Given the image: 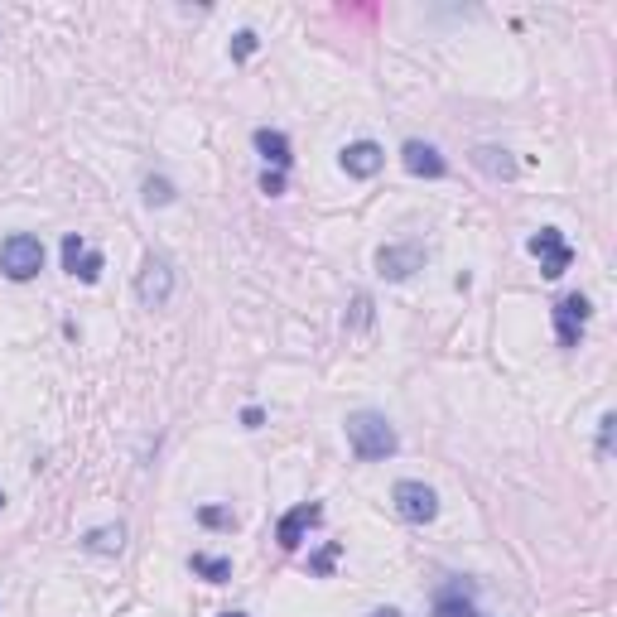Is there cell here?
<instances>
[{"label": "cell", "instance_id": "6da1fadb", "mask_svg": "<svg viewBox=\"0 0 617 617\" xmlns=\"http://www.w3.org/2000/svg\"><path fill=\"white\" fill-rule=\"evenodd\" d=\"M348 444L362 463H381V458H391L396 449H401V434H396V425H391L386 415H376V410H352L348 415Z\"/></svg>", "mask_w": 617, "mask_h": 617}, {"label": "cell", "instance_id": "7a4b0ae2", "mask_svg": "<svg viewBox=\"0 0 617 617\" xmlns=\"http://www.w3.org/2000/svg\"><path fill=\"white\" fill-rule=\"evenodd\" d=\"M0 270H5V280H15V285L34 280V275L44 270V242H39L34 232H10V237L0 242Z\"/></svg>", "mask_w": 617, "mask_h": 617}, {"label": "cell", "instance_id": "3957f363", "mask_svg": "<svg viewBox=\"0 0 617 617\" xmlns=\"http://www.w3.org/2000/svg\"><path fill=\"white\" fill-rule=\"evenodd\" d=\"M391 507H396V516L401 521H410V526H425V521H434L439 516V492L425 483H415V478H401V483L391 487Z\"/></svg>", "mask_w": 617, "mask_h": 617}, {"label": "cell", "instance_id": "277c9868", "mask_svg": "<svg viewBox=\"0 0 617 617\" xmlns=\"http://www.w3.org/2000/svg\"><path fill=\"white\" fill-rule=\"evenodd\" d=\"M169 295H174V266L150 251V256L140 261V275H135V299H140L145 309H164Z\"/></svg>", "mask_w": 617, "mask_h": 617}, {"label": "cell", "instance_id": "5b68a950", "mask_svg": "<svg viewBox=\"0 0 617 617\" xmlns=\"http://www.w3.org/2000/svg\"><path fill=\"white\" fill-rule=\"evenodd\" d=\"M526 246H531V256H540V275L545 280H560L564 270H569V261H574V246L560 237V227H540Z\"/></svg>", "mask_w": 617, "mask_h": 617}, {"label": "cell", "instance_id": "8992f818", "mask_svg": "<svg viewBox=\"0 0 617 617\" xmlns=\"http://www.w3.org/2000/svg\"><path fill=\"white\" fill-rule=\"evenodd\" d=\"M420 266H425V246L420 242H396V246H381V251H376V275H381V280H396V285H401V280H410Z\"/></svg>", "mask_w": 617, "mask_h": 617}, {"label": "cell", "instance_id": "52a82bcc", "mask_svg": "<svg viewBox=\"0 0 617 617\" xmlns=\"http://www.w3.org/2000/svg\"><path fill=\"white\" fill-rule=\"evenodd\" d=\"M102 266H107V256H102L97 246H87L78 232L63 237V270H68V275H78L82 285H97V280H102Z\"/></svg>", "mask_w": 617, "mask_h": 617}, {"label": "cell", "instance_id": "ba28073f", "mask_svg": "<svg viewBox=\"0 0 617 617\" xmlns=\"http://www.w3.org/2000/svg\"><path fill=\"white\" fill-rule=\"evenodd\" d=\"M589 314H593V304L584 295H564L560 304H555V338H560V348H579Z\"/></svg>", "mask_w": 617, "mask_h": 617}, {"label": "cell", "instance_id": "9c48e42d", "mask_svg": "<svg viewBox=\"0 0 617 617\" xmlns=\"http://www.w3.org/2000/svg\"><path fill=\"white\" fill-rule=\"evenodd\" d=\"M319 521H323V507H319V502H299V507H290L285 516H280L275 540H280L285 550H299V545H304V536H309Z\"/></svg>", "mask_w": 617, "mask_h": 617}, {"label": "cell", "instance_id": "30bf717a", "mask_svg": "<svg viewBox=\"0 0 617 617\" xmlns=\"http://www.w3.org/2000/svg\"><path fill=\"white\" fill-rule=\"evenodd\" d=\"M401 164L415 174V179H444V174H449V160H444L434 145H425V140H405Z\"/></svg>", "mask_w": 617, "mask_h": 617}, {"label": "cell", "instance_id": "8fae6325", "mask_svg": "<svg viewBox=\"0 0 617 617\" xmlns=\"http://www.w3.org/2000/svg\"><path fill=\"white\" fill-rule=\"evenodd\" d=\"M381 164H386V150L376 140H352L348 150H343V169H348L352 179H376Z\"/></svg>", "mask_w": 617, "mask_h": 617}, {"label": "cell", "instance_id": "7c38bea8", "mask_svg": "<svg viewBox=\"0 0 617 617\" xmlns=\"http://www.w3.org/2000/svg\"><path fill=\"white\" fill-rule=\"evenodd\" d=\"M251 145H256V155L270 164V169H290V135L285 131H270V126H261V131L251 135Z\"/></svg>", "mask_w": 617, "mask_h": 617}, {"label": "cell", "instance_id": "4fadbf2b", "mask_svg": "<svg viewBox=\"0 0 617 617\" xmlns=\"http://www.w3.org/2000/svg\"><path fill=\"white\" fill-rule=\"evenodd\" d=\"M473 164L492 174V179H516V160H511V150H497V145H478L473 150Z\"/></svg>", "mask_w": 617, "mask_h": 617}, {"label": "cell", "instance_id": "5bb4252c", "mask_svg": "<svg viewBox=\"0 0 617 617\" xmlns=\"http://www.w3.org/2000/svg\"><path fill=\"white\" fill-rule=\"evenodd\" d=\"M82 545L92 550V555H121V545H126V526H97V531H87Z\"/></svg>", "mask_w": 617, "mask_h": 617}, {"label": "cell", "instance_id": "9a60e30c", "mask_svg": "<svg viewBox=\"0 0 617 617\" xmlns=\"http://www.w3.org/2000/svg\"><path fill=\"white\" fill-rule=\"evenodd\" d=\"M434 617H478V613H473V598H468V589H463V584H454V589H444L439 598H434Z\"/></svg>", "mask_w": 617, "mask_h": 617}, {"label": "cell", "instance_id": "2e32d148", "mask_svg": "<svg viewBox=\"0 0 617 617\" xmlns=\"http://www.w3.org/2000/svg\"><path fill=\"white\" fill-rule=\"evenodd\" d=\"M188 569H193L198 579H208V584H227V579H232V560H222V555H193Z\"/></svg>", "mask_w": 617, "mask_h": 617}, {"label": "cell", "instance_id": "e0dca14e", "mask_svg": "<svg viewBox=\"0 0 617 617\" xmlns=\"http://www.w3.org/2000/svg\"><path fill=\"white\" fill-rule=\"evenodd\" d=\"M145 203H150V208H169V203H174V184L160 179V174H150V179H145Z\"/></svg>", "mask_w": 617, "mask_h": 617}, {"label": "cell", "instance_id": "ac0fdd59", "mask_svg": "<svg viewBox=\"0 0 617 617\" xmlns=\"http://www.w3.org/2000/svg\"><path fill=\"white\" fill-rule=\"evenodd\" d=\"M251 54H256V34H251V29H237V34H232V58L246 63Z\"/></svg>", "mask_w": 617, "mask_h": 617}, {"label": "cell", "instance_id": "d6986e66", "mask_svg": "<svg viewBox=\"0 0 617 617\" xmlns=\"http://www.w3.org/2000/svg\"><path fill=\"white\" fill-rule=\"evenodd\" d=\"M198 521H203V526H217V531H222V526H237V516H232L227 507H203L198 511Z\"/></svg>", "mask_w": 617, "mask_h": 617}, {"label": "cell", "instance_id": "ffe728a7", "mask_svg": "<svg viewBox=\"0 0 617 617\" xmlns=\"http://www.w3.org/2000/svg\"><path fill=\"white\" fill-rule=\"evenodd\" d=\"M613 425H617V415L608 410V415L598 420V454H613Z\"/></svg>", "mask_w": 617, "mask_h": 617}, {"label": "cell", "instance_id": "44dd1931", "mask_svg": "<svg viewBox=\"0 0 617 617\" xmlns=\"http://www.w3.org/2000/svg\"><path fill=\"white\" fill-rule=\"evenodd\" d=\"M352 328H367V323H372V299H367V295H357V299H352Z\"/></svg>", "mask_w": 617, "mask_h": 617}, {"label": "cell", "instance_id": "7402d4cb", "mask_svg": "<svg viewBox=\"0 0 617 617\" xmlns=\"http://www.w3.org/2000/svg\"><path fill=\"white\" fill-rule=\"evenodd\" d=\"M261 193H270V198L285 193V174H280V169H266V174H261Z\"/></svg>", "mask_w": 617, "mask_h": 617}, {"label": "cell", "instance_id": "603a6c76", "mask_svg": "<svg viewBox=\"0 0 617 617\" xmlns=\"http://www.w3.org/2000/svg\"><path fill=\"white\" fill-rule=\"evenodd\" d=\"M333 560H338V545L319 550V555H314V574H328V569H333Z\"/></svg>", "mask_w": 617, "mask_h": 617}, {"label": "cell", "instance_id": "cb8c5ba5", "mask_svg": "<svg viewBox=\"0 0 617 617\" xmlns=\"http://www.w3.org/2000/svg\"><path fill=\"white\" fill-rule=\"evenodd\" d=\"M261 420H266V415H261L256 405H246V410H242V425H246V430H261Z\"/></svg>", "mask_w": 617, "mask_h": 617}, {"label": "cell", "instance_id": "d4e9b609", "mask_svg": "<svg viewBox=\"0 0 617 617\" xmlns=\"http://www.w3.org/2000/svg\"><path fill=\"white\" fill-rule=\"evenodd\" d=\"M372 617H405V613H401V608H376Z\"/></svg>", "mask_w": 617, "mask_h": 617}, {"label": "cell", "instance_id": "484cf974", "mask_svg": "<svg viewBox=\"0 0 617 617\" xmlns=\"http://www.w3.org/2000/svg\"><path fill=\"white\" fill-rule=\"evenodd\" d=\"M222 617H246V613H222Z\"/></svg>", "mask_w": 617, "mask_h": 617}, {"label": "cell", "instance_id": "4316f807", "mask_svg": "<svg viewBox=\"0 0 617 617\" xmlns=\"http://www.w3.org/2000/svg\"><path fill=\"white\" fill-rule=\"evenodd\" d=\"M0 507H5V492H0Z\"/></svg>", "mask_w": 617, "mask_h": 617}]
</instances>
